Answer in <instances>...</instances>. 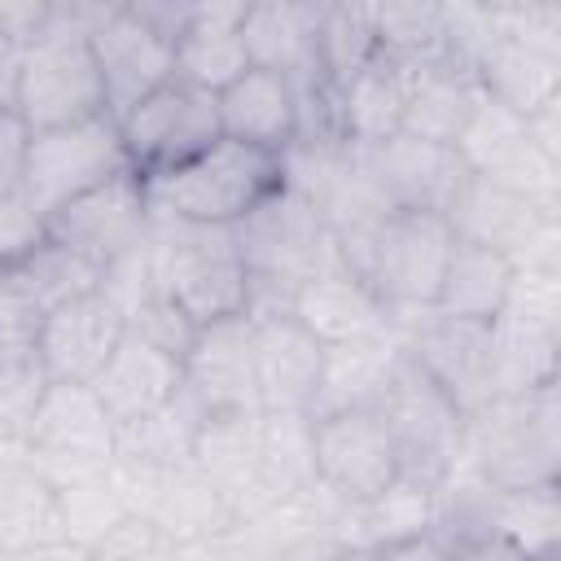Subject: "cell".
Segmentation results:
<instances>
[{
	"label": "cell",
	"mask_w": 561,
	"mask_h": 561,
	"mask_svg": "<svg viewBox=\"0 0 561 561\" xmlns=\"http://www.w3.org/2000/svg\"><path fill=\"white\" fill-rule=\"evenodd\" d=\"M320 486L316 460H311V416H259V465H254V491L241 508V522ZM237 522V526H241Z\"/></svg>",
	"instance_id": "obj_29"
},
{
	"label": "cell",
	"mask_w": 561,
	"mask_h": 561,
	"mask_svg": "<svg viewBox=\"0 0 561 561\" xmlns=\"http://www.w3.org/2000/svg\"><path fill=\"white\" fill-rule=\"evenodd\" d=\"M114 443V421L105 416L92 386L48 381L22 434V460L57 491L110 473Z\"/></svg>",
	"instance_id": "obj_6"
},
{
	"label": "cell",
	"mask_w": 561,
	"mask_h": 561,
	"mask_svg": "<svg viewBox=\"0 0 561 561\" xmlns=\"http://www.w3.org/2000/svg\"><path fill=\"white\" fill-rule=\"evenodd\" d=\"M263 416V412H259ZM259 416H206L193 443V465L224 491L237 522L254 491V465H259Z\"/></svg>",
	"instance_id": "obj_34"
},
{
	"label": "cell",
	"mask_w": 561,
	"mask_h": 561,
	"mask_svg": "<svg viewBox=\"0 0 561 561\" xmlns=\"http://www.w3.org/2000/svg\"><path fill=\"white\" fill-rule=\"evenodd\" d=\"M324 561H377V552H373V548H337V552L324 557Z\"/></svg>",
	"instance_id": "obj_47"
},
{
	"label": "cell",
	"mask_w": 561,
	"mask_h": 561,
	"mask_svg": "<svg viewBox=\"0 0 561 561\" xmlns=\"http://www.w3.org/2000/svg\"><path fill=\"white\" fill-rule=\"evenodd\" d=\"M473 79L504 110L535 118L539 110L561 101V53L513 35L508 26H500V13H495V35L473 61Z\"/></svg>",
	"instance_id": "obj_25"
},
{
	"label": "cell",
	"mask_w": 561,
	"mask_h": 561,
	"mask_svg": "<svg viewBox=\"0 0 561 561\" xmlns=\"http://www.w3.org/2000/svg\"><path fill=\"white\" fill-rule=\"evenodd\" d=\"M368 13H373V35L381 53L412 66L447 61L443 4H368Z\"/></svg>",
	"instance_id": "obj_39"
},
{
	"label": "cell",
	"mask_w": 561,
	"mask_h": 561,
	"mask_svg": "<svg viewBox=\"0 0 561 561\" xmlns=\"http://www.w3.org/2000/svg\"><path fill=\"white\" fill-rule=\"evenodd\" d=\"M13 53H22V48L13 44V35H9V26L0 22V61H4V57H13Z\"/></svg>",
	"instance_id": "obj_48"
},
{
	"label": "cell",
	"mask_w": 561,
	"mask_h": 561,
	"mask_svg": "<svg viewBox=\"0 0 561 561\" xmlns=\"http://www.w3.org/2000/svg\"><path fill=\"white\" fill-rule=\"evenodd\" d=\"M359 167H364L368 184L377 188V197L386 202V210H434V215H447L451 197L469 180V171L456 158V149L425 145V140H412L403 131L394 140L359 153Z\"/></svg>",
	"instance_id": "obj_20"
},
{
	"label": "cell",
	"mask_w": 561,
	"mask_h": 561,
	"mask_svg": "<svg viewBox=\"0 0 561 561\" xmlns=\"http://www.w3.org/2000/svg\"><path fill=\"white\" fill-rule=\"evenodd\" d=\"M202 421H206L202 403H197L188 390H180V394H175L167 408H158L153 416L114 430V434H118L114 460H136V465H158V469H167V465H188Z\"/></svg>",
	"instance_id": "obj_37"
},
{
	"label": "cell",
	"mask_w": 561,
	"mask_h": 561,
	"mask_svg": "<svg viewBox=\"0 0 561 561\" xmlns=\"http://www.w3.org/2000/svg\"><path fill=\"white\" fill-rule=\"evenodd\" d=\"M140 184L153 219L197 224V228H237L267 197L285 188V158L219 136L210 149H202L184 167L149 175Z\"/></svg>",
	"instance_id": "obj_1"
},
{
	"label": "cell",
	"mask_w": 561,
	"mask_h": 561,
	"mask_svg": "<svg viewBox=\"0 0 561 561\" xmlns=\"http://www.w3.org/2000/svg\"><path fill=\"white\" fill-rule=\"evenodd\" d=\"M26 149H31V127L13 110H0V202L22 193Z\"/></svg>",
	"instance_id": "obj_43"
},
{
	"label": "cell",
	"mask_w": 561,
	"mask_h": 561,
	"mask_svg": "<svg viewBox=\"0 0 561 561\" xmlns=\"http://www.w3.org/2000/svg\"><path fill=\"white\" fill-rule=\"evenodd\" d=\"M513 280H517V267H513V259L504 250L482 245V241H469V237H456L434 311L491 324L500 316Z\"/></svg>",
	"instance_id": "obj_31"
},
{
	"label": "cell",
	"mask_w": 561,
	"mask_h": 561,
	"mask_svg": "<svg viewBox=\"0 0 561 561\" xmlns=\"http://www.w3.org/2000/svg\"><path fill=\"white\" fill-rule=\"evenodd\" d=\"M250 324H254L259 412L311 416L316 394H320V377H324V346L289 311L250 316Z\"/></svg>",
	"instance_id": "obj_18"
},
{
	"label": "cell",
	"mask_w": 561,
	"mask_h": 561,
	"mask_svg": "<svg viewBox=\"0 0 561 561\" xmlns=\"http://www.w3.org/2000/svg\"><path fill=\"white\" fill-rule=\"evenodd\" d=\"M311 460L316 482L337 504H373L399 478V451L377 408H342L311 416Z\"/></svg>",
	"instance_id": "obj_12"
},
{
	"label": "cell",
	"mask_w": 561,
	"mask_h": 561,
	"mask_svg": "<svg viewBox=\"0 0 561 561\" xmlns=\"http://www.w3.org/2000/svg\"><path fill=\"white\" fill-rule=\"evenodd\" d=\"M377 412L394 438L399 469L408 482L438 491L465 456V412L408 359H399L386 394L377 399Z\"/></svg>",
	"instance_id": "obj_8"
},
{
	"label": "cell",
	"mask_w": 561,
	"mask_h": 561,
	"mask_svg": "<svg viewBox=\"0 0 561 561\" xmlns=\"http://www.w3.org/2000/svg\"><path fill=\"white\" fill-rule=\"evenodd\" d=\"M456 158L465 162L469 175H482V180H500L508 167H517L530 149V131H526V118L504 110L500 101H491L482 88H478V101L456 136Z\"/></svg>",
	"instance_id": "obj_36"
},
{
	"label": "cell",
	"mask_w": 561,
	"mask_h": 561,
	"mask_svg": "<svg viewBox=\"0 0 561 561\" xmlns=\"http://www.w3.org/2000/svg\"><path fill=\"white\" fill-rule=\"evenodd\" d=\"M39 320H44V316L13 289V280L0 276V368L35 364Z\"/></svg>",
	"instance_id": "obj_41"
},
{
	"label": "cell",
	"mask_w": 561,
	"mask_h": 561,
	"mask_svg": "<svg viewBox=\"0 0 561 561\" xmlns=\"http://www.w3.org/2000/svg\"><path fill=\"white\" fill-rule=\"evenodd\" d=\"M447 548H451V561H535L500 535H456L447 539Z\"/></svg>",
	"instance_id": "obj_45"
},
{
	"label": "cell",
	"mask_w": 561,
	"mask_h": 561,
	"mask_svg": "<svg viewBox=\"0 0 561 561\" xmlns=\"http://www.w3.org/2000/svg\"><path fill=\"white\" fill-rule=\"evenodd\" d=\"M241 18L245 0L232 4H193L184 31L175 35V79L219 96L232 79L250 70L245 44H241Z\"/></svg>",
	"instance_id": "obj_26"
},
{
	"label": "cell",
	"mask_w": 561,
	"mask_h": 561,
	"mask_svg": "<svg viewBox=\"0 0 561 561\" xmlns=\"http://www.w3.org/2000/svg\"><path fill=\"white\" fill-rule=\"evenodd\" d=\"M44 237H48L44 215H35L22 193L4 197V202H0V276L13 272Z\"/></svg>",
	"instance_id": "obj_42"
},
{
	"label": "cell",
	"mask_w": 561,
	"mask_h": 561,
	"mask_svg": "<svg viewBox=\"0 0 561 561\" xmlns=\"http://www.w3.org/2000/svg\"><path fill=\"white\" fill-rule=\"evenodd\" d=\"M373 552H377V561H451V548L438 530H416V535L390 539Z\"/></svg>",
	"instance_id": "obj_44"
},
{
	"label": "cell",
	"mask_w": 561,
	"mask_h": 561,
	"mask_svg": "<svg viewBox=\"0 0 561 561\" xmlns=\"http://www.w3.org/2000/svg\"><path fill=\"white\" fill-rule=\"evenodd\" d=\"M561 272H517L500 316L491 320L495 394H530L557 386L561 346Z\"/></svg>",
	"instance_id": "obj_9"
},
{
	"label": "cell",
	"mask_w": 561,
	"mask_h": 561,
	"mask_svg": "<svg viewBox=\"0 0 561 561\" xmlns=\"http://www.w3.org/2000/svg\"><path fill=\"white\" fill-rule=\"evenodd\" d=\"M123 171H131V167H127V153H123L114 118H88V123L35 131L31 149H26L22 197L48 224L61 206L79 202L83 193L110 184Z\"/></svg>",
	"instance_id": "obj_10"
},
{
	"label": "cell",
	"mask_w": 561,
	"mask_h": 561,
	"mask_svg": "<svg viewBox=\"0 0 561 561\" xmlns=\"http://www.w3.org/2000/svg\"><path fill=\"white\" fill-rule=\"evenodd\" d=\"M215 110H219L224 140H237V145H250L276 158H285L298 145V127H302L298 88L276 70L250 66L241 79H232L215 96Z\"/></svg>",
	"instance_id": "obj_23"
},
{
	"label": "cell",
	"mask_w": 561,
	"mask_h": 561,
	"mask_svg": "<svg viewBox=\"0 0 561 561\" xmlns=\"http://www.w3.org/2000/svg\"><path fill=\"white\" fill-rule=\"evenodd\" d=\"M289 316L320 346H346V342H364V337H377V333L394 329V320L381 307V298L373 294V285L364 276H355L342 259L320 267L316 276H307L294 289Z\"/></svg>",
	"instance_id": "obj_21"
},
{
	"label": "cell",
	"mask_w": 561,
	"mask_h": 561,
	"mask_svg": "<svg viewBox=\"0 0 561 561\" xmlns=\"http://www.w3.org/2000/svg\"><path fill=\"white\" fill-rule=\"evenodd\" d=\"M88 44L105 83V114L114 123L167 79H175V44L153 31L131 4H101Z\"/></svg>",
	"instance_id": "obj_15"
},
{
	"label": "cell",
	"mask_w": 561,
	"mask_h": 561,
	"mask_svg": "<svg viewBox=\"0 0 561 561\" xmlns=\"http://www.w3.org/2000/svg\"><path fill=\"white\" fill-rule=\"evenodd\" d=\"M473 101H478V79L469 70H460L456 61L416 66L399 131L412 136V140L451 149L460 127H465V118H469V110H473Z\"/></svg>",
	"instance_id": "obj_32"
},
{
	"label": "cell",
	"mask_w": 561,
	"mask_h": 561,
	"mask_svg": "<svg viewBox=\"0 0 561 561\" xmlns=\"http://www.w3.org/2000/svg\"><path fill=\"white\" fill-rule=\"evenodd\" d=\"M96 13L101 4H57L53 26L31 48H22L13 114L31 127V136L88 118H110L105 83L88 44Z\"/></svg>",
	"instance_id": "obj_2"
},
{
	"label": "cell",
	"mask_w": 561,
	"mask_h": 561,
	"mask_svg": "<svg viewBox=\"0 0 561 561\" xmlns=\"http://www.w3.org/2000/svg\"><path fill=\"white\" fill-rule=\"evenodd\" d=\"M451 245H456V232L447 215H434V210H390L377 224L364 259V280L373 285L390 320L434 311Z\"/></svg>",
	"instance_id": "obj_7"
},
{
	"label": "cell",
	"mask_w": 561,
	"mask_h": 561,
	"mask_svg": "<svg viewBox=\"0 0 561 561\" xmlns=\"http://www.w3.org/2000/svg\"><path fill=\"white\" fill-rule=\"evenodd\" d=\"M373 57H377V35H373L368 4H320V26H316V75H320V83L329 92H337Z\"/></svg>",
	"instance_id": "obj_38"
},
{
	"label": "cell",
	"mask_w": 561,
	"mask_h": 561,
	"mask_svg": "<svg viewBox=\"0 0 561 561\" xmlns=\"http://www.w3.org/2000/svg\"><path fill=\"white\" fill-rule=\"evenodd\" d=\"M184 390L206 416H259L250 316H232L193 333V346L184 351Z\"/></svg>",
	"instance_id": "obj_17"
},
{
	"label": "cell",
	"mask_w": 561,
	"mask_h": 561,
	"mask_svg": "<svg viewBox=\"0 0 561 561\" xmlns=\"http://www.w3.org/2000/svg\"><path fill=\"white\" fill-rule=\"evenodd\" d=\"M202 561H254V557H245L232 539H219V543H210V548H206V557H202Z\"/></svg>",
	"instance_id": "obj_46"
},
{
	"label": "cell",
	"mask_w": 561,
	"mask_h": 561,
	"mask_svg": "<svg viewBox=\"0 0 561 561\" xmlns=\"http://www.w3.org/2000/svg\"><path fill=\"white\" fill-rule=\"evenodd\" d=\"M123 333H127V324L114 311V302L101 289L83 294L39 320L35 364H39L44 381L92 386L96 373L105 368V359L114 355V346L123 342Z\"/></svg>",
	"instance_id": "obj_19"
},
{
	"label": "cell",
	"mask_w": 561,
	"mask_h": 561,
	"mask_svg": "<svg viewBox=\"0 0 561 561\" xmlns=\"http://www.w3.org/2000/svg\"><path fill=\"white\" fill-rule=\"evenodd\" d=\"M460 469L500 491L557 486L561 469V399L557 386L530 394H495L465 416Z\"/></svg>",
	"instance_id": "obj_3"
},
{
	"label": "cell",
	"mask_w": 561,
	"mask_h": 561,
	"mask_svg": "<svg viewBox=\"0 0 561 561\" xmlns=\"http://www.w3.org/2000/svg\"><path fill=\"white\" fill-rule=\"evenodd\" d=\"M232 237H237L241 263L250 272V311L245 316L289 311L294 289L307 276H316L320 267L342 259L320 210L289 180L250 219H241L232 228Z\"/></svg>",
	"instance_id": "obj_4"
},
{
	"label": "cell",
	"mask_w": 561,
	"mask_h": 561,
	"mask_svg": "<svg viewBox=\"0 0 561 561\" xmlns=\"http://www.w3.org/2000/svg\"><path fill=\"white\" fill-rule=\"evenodd\" d=\"M48 539H66L57 491L22 460H0V557H22Z\"/></svg>",
	"instance_id": "obj_33"
},
{
	"label": "cell",
	"mask_w": 561,
	"mask_h": 561,
	"mask_svg": "<svg viewBox=\"0 0 561 561\" xmlns=\"http://www.w3.org/2000/svg\"><path fill=\"white\" fill-rule=\"evenodd\" d=\"M149 263H153L158 294L175 302L193 320V329L250 311V272L241 263L232 228L153 219Z\"/></svg>",
	"instance_id": "obj_5"
},
{
	"label": "cell",
	"mask_w": 561,
	"mask_h": 561,
	"mask_svg": "<svg viewBox=\"0 0 561 561\" xmlns=\"http://www.w3.org/2000/svg\"><path fill=\"white\" fill-rule=\"evenodd\" d=\"M316 26H320V4H298V0L245 4L241 44H245L250 66L276 70L289 83L320 79L316 75Z\"/></svg>",
	"instance_id": "obj_27"
},
{
	"label": "cell",
	"mask_w": 561,
	"mask_h": 561,
	"mask_svg": "<svg viewBox=\"0 0 561 561\" xmlns=\"http://www.w3.org/2000/svg\"><path fill=\"white\" fill-rule=\"evenodd\" d=\"M101 263H92L88 254H79V250H70V245H61V241H53V237H44L13 272H4L9 280H13V289L39 311V316H48V311H57V307H66V302H75V298H83V294H96L101 289Z\"/></svg>",
	"instance_id": "obj_35"
},
{
	"label": "cell",
	"mask_w": 561,
	"mask_h": 561,
	"mask_svg": "<svg viewBox=\"0 0 561 561\" xmlns=\"http://www.w3.org/2000/svg\"><path fill=\"white\" fill-rule=\"evenodd\" d=\"M118 140H123L127 167L140 180L175 171L219 140L215 96L184 79H167L158 92H149L136 110L118 118Z\"/></svg>",
	"instance_id": "obj_13"
},
{
	"label": "cell",
	"mask_w": 561,
	"mask_h": 561,
	"mask_svg": "<svg viewBox=\"0 0 561 561\" xmlns=\"http://www.w3.org/2000/svg\"><path fill=\"white\" fill-rule=\"evenodd\" d=\"M552 219H557V210H539L526 197H517L482 175H469L447 206V224L456 237L504 250L513 259V267H517V254L530 245V237Z\"/></svg>",
	"instance_id": "obj_28"
},
{
	"label": "cell",
	"mask_w": 561,
	"mask_h": 561,
	"mask_svg": "<svg viewBox=\"0 0 561 561\" xmlns=\"http://www.w3.org/2000/svg\"><path fill=\"white\" fill-rule=\"evenodd\" d=\"M57 513H61L66 539L92 548V539H101L127 508L114 491V478L101 473V478H88V482H75V486H57Z\"/></svg>",
	"instance_id": "obj_40"
},
{
	"label": "cell",
	"mask_w": 561,
	"mask_h": 561,
	"mask_svg": "<svg viewBox=\"0 0 561 561\" xmlns=\"http://www.w3.org/2000/svg\"><path fill=\"white\" fill-rule=\"evenodd\" d=\"M114 491L127 513L149 517L162 526L175 543H219L237 530V513L224 500V491L188 460V465H136L114 460L110 465Z\"/></svg>",
	"instance_id": "obj_11"
},
{
	"label": "cell",
	"mask_w": 561,
	"mask_h": 561,
	"mask_svg": "<svg viewBox=\"0 0 561 561\" xmlns=\"http://www.w3.org/2000/svg\"><path fill=\"white\" fill-rule=\"evenodd\" d=\"M408 359L465 412L473 416L482 403L495 399V373H491V324L460 320L443 311H421L408 320H394Z\"/></svg>",
	"instance_id": "obj_14"
},
{
	"label": "cell",
	"mask_w": 561,
	"mask_h": 561,
	"mask_svg": "<svg viewBox=\"0 0 561 561\" xmlns=\"http://www.w3.org/2000/svg\"><path fill=\"white\" fill-rule=\"evenodd\" d=\"M180 390H184V359L145 342L140 333H123V342L114 346V355L105 359V368L92 381V394L101 399L114 430L153 416Z\"/></svg>",
	"instance_id": "obj_22"
},
{
	"label": "cell",
	"mask_w": 561,
	"mask_h": 561,
	"mask_svg": "<svg viewBox=\"0 0 561 561\" xmlns=\"http://www.w3.org/2000/svg\"><path fill=\"white\" fill-rule=\"evenodd\" d=\"M153 232V215H149V202H145V184L136 171H123L114 175L110 184L83 193L79 202L61 206L53 219H48V237L88 254L92 263H114L131 250H140Z\"/></svg>",
	"instance_id": "obj_16"
},
{
	"label": "cell",
	"mask_w": 561,
	"mask_h": 561,
	"mask_svg": "<svg viewBox=\"0 0 561 561\" xmlns=\"http://www.w3.org/2000/svg\"><path fill=\"white\" fill-rule=\"evenodd\" d=\"M399 359H403L399 324L377 333V337H364V342L324 346V377H320V394H316L311 416L342 412V408H377Z\"/></svg>",
	"instance_id": "obj_30"
},
{
	"label": "cell",
	"mask_w": 561,
	"mask_h": 561,
	"mask_svg": "<svg viewBox=\"0 0 561 561\" xmlns=\"http://www.w3.org/2000/svg\"><path fill=\"white\" fill-rule=\"evenodd\" d=\"M412 75H416L412 61H399V57L377 48V57L333 92L337 140L355 153H368V149L394 140L399 127H403V105H408V92H412Z\"/></svg>",
	"instance_id": "obj_24"
}]
</instances>
